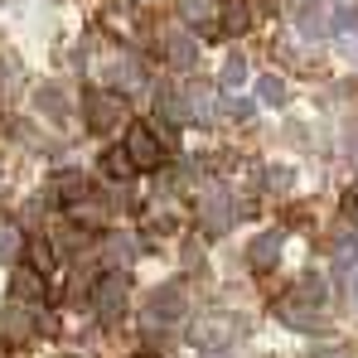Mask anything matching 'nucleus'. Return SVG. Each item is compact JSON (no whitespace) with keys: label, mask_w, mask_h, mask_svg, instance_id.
Returning a JSON list of instances; mask_svg holds the SVG:
<instances>
[{"label":"nucleus","mask_w":358,"mask_h":358,"mask_svg":"<svg viewBox=\"0 0 358 358\" xmlns=\"http://www.w3.org/2000/svg\"><path fill=\"white\" fill-rule=\"evenodd\" d=\"M242 334H247V320H242V315H203L199 324H189V339H194L199 349H208V354H223Z\"/></svg>","instance_id":"obj_1"},{"label":"nucleus","mask_w":358,"mask_h":358,"mask_svg":"<svg viewBox=\"0 0 358 358\" xmlns=\"http://www.w3.org/2000/svg\"><path fill=\"white\" fill-rule=\"evenodd\" d=\"M83 121L92 136H112L117 126H126V102L117 92H87L83 97Z\"/></svg>","instance_id":"obj_2"},{"label":"nucleus","mask_w":358,"mask_h":358,"mask_svg":"<svg viewBox=\"0 0 358 358\" xmlns=\"http://www.w3.org/2000/svg\"><path fill=\"white\" fill-rule=\"evenodd\" d=\"M126 155H131L136 170H160L165 136H155V126H126Z\"/></svg>","instance_id":"obj_3"},{"label":"nucleus","mask_w":358,"mask_h":358,"mask_svg":"<svg viewBox=\"0 0 358 358\" xmlns=\"http://www.w3.org/2000/svg\"><path fill=\"white\" fill-rule=\"evenodd\" d=\"M271 315H276V320H281L286 329H300V334H310V329H324V315H320V305L300 300L296 291L276 300V305H271Z\"/></svg>","instance_id":"obj_4"},{"label":"nucleus","mask_w":358,"mask_h":358,"mask_svg":"<svg viewBox=\"0 0 358 358\" xmlns=\"http://www.w3.org/2000/svg\"><path fill=\"white\" fill-rule=\"evenodd\" d=\"M92 310H97V320L102 324H112L121 320V310H126V276H97V286H92Z\"/></svg>","instance_id":"obj_5"},{"label":"nucleus","mask_w":358,"mask_h":358,"mask_svg":"<svg viewBox=\"0 0 358 358\" xmlns=\"http://www.w3.org/2000/svg\"><path fill=\"white\" fill-rule=\"evenodd\" d=\"M34 329H39V315H34L29 305L10 300V305L0 310V339H5V344H29Z\"/></svg>","instance_id":"obj_6"},{"label":"nucleus","mask_w":358,"mask_h":358,"mask_svg":"<svg viewBox=\"0 0 358 358\" xmlns=\"http://www.w3.org/2000/svg\"><path fill=\"white\" fill-rule=\"evenodd\" d=\"M184 310H189V300L179 286H155V296L145 305V324H170V320H184Z\"/></svg>","instance_id":"obj_7"},{"label":"nucleus","mask_w":358,"mask_h":358,"mask_svg":"<svg viewBox=\"0 0 358 358\" xmlns=\"http://www.w3.org/2000/svg\"><path fill=\"white\" fill-rule=\"evenodd\" d=\"M296 29L305 34V39H324L329 29H334V20H329V5L324 0H305L296 10Z\"/></svg>","instance_id":"obj_8"},{"label":"nucleus","mask_w":358,"mask_h":358,"mask_svg":"<svg viewBox=\"0 0 358 358\" xmlns=\"http://www.w3.org/2000/svg\"><path fill=\"white\" fill-rule=\"evenodd\" d=\"M276 262H281V233L252 238V247H247V266H252V271H271Z\"/></svg>","instance_id":"obj_9"},{"label":"nucleus","mask_w":358,"mask_h":358,"mask_svg":"<svg viewBox=\"0 0 358 358\" xmlns=\"http://www.w3.org/2000/svg\"><path fill=\"white\" fill-rule=\"evenodd\" d=\"M54 199L68 203V208L83 203V199H87V175H83V170H63V175L54 179Z\"/></svg>","instance_id":"obj_10"},{"label":"nucleus","mask_w":358,"mask_h":358,"mask_svg":"<svg viewBox=\"0 0 358 358\" xmlns=\"http://www.w3.org/2000/svg\"><path fill=\"white\" fill-rule=\"evenodd\" d=\"M165 59H170V68H194L199 49H194V39H189L184 29H170V34H165Z\"/></svg>","instance_id":"obj_11"},{"label":"nucleus","mask_w":358,"mask_h":358,"mask_svg":"<svg viewBox=\"0 0 358 358\" xmlns=\"http://www.w3.org/2000/svg\"><path fill=\"white\" fill-rule=\"evenodd\" d=\"M179 97H184V117H194V121H208V117H213V87L194 83V87H184Z\"/></svg>","instance_id":"obj_12"},{"label":"nucleus","mask_w":358,"mask_h":358,"mask_svg":"<svg viewBox=\"0 0 358 358\" xmlns=\"http://www.w3.org/2000/svg\"><path fill=\"white\" fill-rule=\"evenodd\" d=\"M257 102H262V107H286V102H291V92H286V78H276V73H262V78H257Z\"/></svg>","instance_id":"obj_13"},{"label":"nucleus","mask_w":358,"mask_h":358,"mask_svg":"<svg viewBox=\"0 0 358 358\" xmlns=\"http://www.w3.org/2000/svg\"><path fill=\"white\" fill-rule=\"evenodd\" d=\"M20 252H29V242L20 233V223L15 218H0V262H15Z\"/></svg>","instance_id":"obj_14"},{"label":"nucleus","mask_w":358,"mask_h":358,"mask_svg":"<svg viewBox=\"0 0 358 358\" xmlns=\"http://www.w3.org/2000/svg\"><path fill=\"white\" fill-rule=\"evenodd\" d=\"M199 218H203L208 233H223V228H233V203H228V199H208V203L199 208Z\"/></svg>","instance_id":"obj_15"},{"label":"nucleus","mask_w":358,"mask_h":358,"mask_svg":"<svg viewBox=\"0 0 358 358\" xmlns=\"http://www.w3.org/2000/svg\"><path fill=\"white\" fill-rule=\"evenodd\" d=\"M34 296H44V271L39 266H20L15 271V300L24 305V300H34Z\"/></svg>","instance_id":"obj_16"},{"label":"nucleus","mask_w":358,"mask_h":358,"mask_svg":"<svg viewBox=\"0 0 358 358\" xmlns=\"http://www.w3.org/2000/svg\"><path fill=\"white\" fill-rule=\"evenodd\" d=\"M39 112H44V117H54V121H68L73 102L63 97V87H54V83H49V87H39Z\"/></svg>","instance_id":"obj_17"},{"label":"nucleus","mask_w":358,"mask_h":358,"mask_svg":"<svg viewBox=\"0 0 358 358\" xmlns=\"http://www.w3.org/2000/svg\"><path fill=\"white\" fill-rule=\"evenodd\" d=\"M179 15H184V24H199V29H208V34L218 29V24H213V0H184Z\"/></svg>","instance_id":"obj_18"},{"label":"nucleus","mask_w":358,"mask_h":358,"mask_svg":"<svg viewBox=\"0 0 358 358\" xmlns=\"http://www.w3.org/2000/svg\"><path fill=\"white\" fill-rule=\"evenodd\" d=\"M242 83H247V63L233 54V59L223 63V73H218V87H228V92H238Z\"/></svg>","instance_id":"obj_19"},{"label":"nucleus","mask_w":358,"mask_h":358,"mask_svg":"<svg viewBox=\"0 0 358 358\" xmlns=\"http://www.w3.org/2000/svg\"><path fill=\"white\" fill-rule=\"evenodd\" d=\"M29 266H39V271H49V266H54V238L29 242Z\"/></svg>","instance_id":"obj_20"},{"label":"nucleus","mask_w":358,"mask_h":358,"mask_svg":"<svg viewBox=\"0 0 358 358\" xmlns=\"http://www.w3.org/2000/svg\"><path fill=\"white\" fill-rule=\"evenodd\" d=\"M107 175H112V179H126V175H136V165H131V155H126V145L107 155Z\"/></svg>","instance_id":"obj_21"},{"label":"nucleus","mask_w":358,"mask_h":358,"mask_svg":"<svg viewBox=\"0 0 358 358\" xmlns=\"http://www.w3.org/2000/svg\"><path fill=\"white\" fill-rule=\"evenodd\" d=\"M296 296L310 300V305H324V281H320V276H305V281L296 286Z\"/></svg>","instance_id":"obj_22"},{"label":"nucleus","mask_w":358,"mask_h":358,"mask_svg":"<svg viewBox=\"0 0 358 358\" xmlns=\"http://www.w3.org/2000/svg\"><path fill=\"white\" fill-rule=\"evenodd\" d=\"M107 257H112V262H121V266H126V262H131V257H136V238H126V233H121V238H112V247H107Z\"/></svg>","instance_id":"obj_23"},{"label":"nucleus","mask_w":358,"mask_h":358,"mask_svg":"<svg viewBox=\"0 0 358 358\" xmlns=\"http://www.w3.org/2000/svg\"><path fill=\"white\" fill-rule=\"evenodd\" d=\"M223 29H228V34H242V29H247V10H242V5H228V10H223Z\"/></svg>","instance_id":"obj_24"},{"label":"nucleus","mask_w":358,"mask_h":358,"mask_svg":"<svg viewBox=\"0 0 358 358\" xmlns=\"http://www.w3.org/2000/svg\"><path fill=\"white\" fill-rule=\"evenodd\" d=\"M262 184H266V189H276V194H286V189H291V175H286V170H276V175L266 170V175H262Z\"/></svg>","instance_id":"obj_25"},{"label":"nucleus","mask_w":358,"mask_h":358,"mask_svg":"<svg viewBox=\"0 0 358 358\" xmlns=\"http://www.w3.org/2000/svg\"><path fill=\"white\" fill-rule=\"evenodd\" d=\"M228 117H233V121H247V117H252V102H228Z\"/></svg>","instance_id":"obj_26"},{"label":"nucleus","mask_w":358,"mask_h":358,"mask_svg":"<svg viewBox=\"0 0 358 358\" xmlns=\"http://www.w3.org/2000/svg\"><path fill=\"white\" fill-rule=\"evenodd\" d=\"M310 358H344L339 349H320V354H310Z\"/></svg>","instance_id":"obj_27"},{"label":"nucleus","mask_w":358,"mask_h":358,"mask_svg":"<svg viewBox=\"0 0 358 358\" xmlns=\"http://www.w3.org/2000/svg\"><path fill=\"white\" fill-rule=\"evenodd\" d=\"M349 296H354V305H358V271H354V291H349Z\"/></svg>","instance_id":"obj_28"},{"label":"nucleus","mask_w":358,"mask_h":358,"mask_svg":"<svg viewBox=\"0 0 358 358\" xmlns=\"http://www.w3.org/2000/svg\"><path fill=\"white\" fill-rule=\"evenodd\" d=\"M349 150H354V155H358V131H354V141H349Z\"/></svg>","instance_id":"obj_29"},{"label":"nucleus","mask_w":358,"mask_h":358,"mask_svg":"<svg viewBox=\"0 0 358 358\" xmlns=\"http://www.w3.org/2000/svg\"><path fill=\"white\" fill-rule=\"evenodd\" d=\"M213 358H228V354H213Z\"/></svg>","instance_id":"obj_30"}]
</instances>
